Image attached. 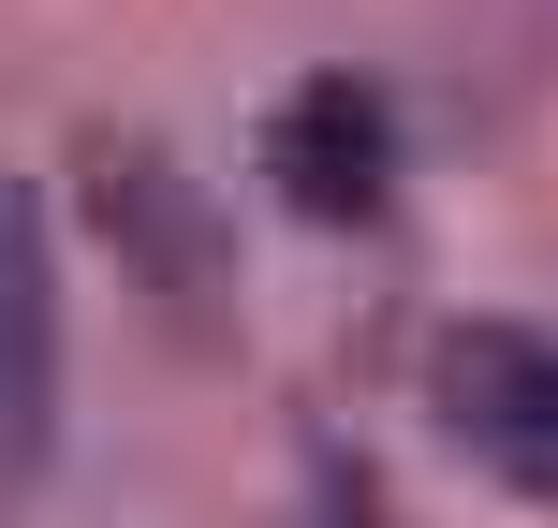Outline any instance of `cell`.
Listing matches in <instances>:
<instances>
[{"label":"cell","instance_id":"obj_1","mask_svg":"<svg viewBox=\"0 0 558 528\" xmlns=\"http://www.w3.org/2000/svg\"><path fill=\"white\" fill-rule=\"evenodd\" d=\"M59 455V221L29 176H0V514H29Z\"/></svg>","mask_w":558,"mask_h":528},{"label":"cell","instance_id":"obj_4","mask_svg":"<svg viewBox=\"0 0 558 528\" xmlns=\"http://www.w3.org/2000/svg\"><path fill=\"white\" fill-rule=\"evenodd\" d=\"M324 528H383V514H367V484H338V500H324Z\"/></svg>","mask_w":558,"mask_h":528},{"label":"cell","instance_id":"obj_3","mask_svg":"<svg viewBox=\"0 0 558 528\" xmlns=\"http://www.w3.org/2000/svg\"><path fill=\"white\" fill-rule=\"evenodd\" d=\"M441 426L500 484L558 500V337H530V323H456L441 337Z\"/></svg>","mask_w":558,"mask_h":528},{"label":"cell","instance_id":"obj_2","mask_svg":"<svg viewBox=\"0 0 558 528\" xmlns=\"http://www.w3.org/2000/svg\"><path fill=\"white\" fill-rule=\"evenodd\" d=\"M265 192L294 206V221H324V235H367L397 206V103L367 74H308V88H279V118H265Z\"/></svg>","mask_w":558,"mask_h":528}]
</instances>
